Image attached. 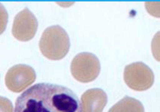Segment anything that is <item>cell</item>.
Returning a JSON list of instances; mask_svg holds the SVG:
<instances>
[{"mask_svg":"<svg viewBox=\"0 0 160 112\" xmlns=\"http://www.w3.org/2000/svg\"><path fill=\"white\" fill-rule=\"evenodd\" d=\"M81 101L65 86L42 82L31 86L17 98L14 112H83Z\"/></svg>","mask_w":160,"mask_h":112,"instance_id":"cell-1","label":"cell"},{"mask_svg":"<svg viewBox=\"0 0 160 112\" xmlns=\"http://www.w3.org/2000/svg\"><path fill=\"white\" fill-rule=\"evenodd\" d=\"M70 44L68 34L58 25L47 28L43 31L39 43L42 54L52 60L63 58L68 53Z\"/></svg>","mask_w":160,"mask_h":112,"instance_id":"cell-2","label":"cell"},{"mask_svg":"<svg viewBox=\"0 0 160 112\" xmlns=\"http://www.w3.org/2000/svg\"><path fill=\"white\" fill-rule=\"evenodd\" d=\"M123 78L125 82L130 88L142 91L152 85L154 75L150 68L142 62H136L126 66Z\"/></svg>","mask_w":160,"mask_h":112,"instance_id":"cell-3","label":"cell"},{"mask_svg":"<svg viewBox=\"0 0 160 112\" xmlns=\"http://www.w3.org/2000/svg\"><path fill=\"white\" fill-rule=\"evenodd\" d=\"M38 25L34 14L27 7L15 16L12 28V33L17 40L23 41L32 38L36 32Z\"/></svg>","mask_w":160,"mask_h":112,"instance_id":"cell-4","label":"cell"},{"mask_svg":"<svg viewBox=\"0 0 160 112\" xmlns=\"http://www.w3.org/2000/svg\"><path fill=\"white\" fill-rule=\"evenodd\" d=\"M34 73L33 69L28 65H14L8 70L6 74V85L11 91L19 92L30 84Z\"/></svg>","mask_w":160,"mask_h":112,"instance_id":"cell-5","label":"cell"},{"mask_svg":"<svg viewBox=\"0 0 160 112\" xmlns=\"http://www.w3.org/2000/svg\"><path fill=\"white\" fill-rule=\"evenodd\" d=\"M72 71L82 73L87 77L88 81L95 79L100 71V62L93 54L82 52L77 54L72 60L71 65Z\"/></svg>","mask_w":160,"mask_h":112,"instance_id":"cell-6","label":"cell"},{"mask_svg":"<svg viewBox=\"0 0 160 112\" xmlns=\"http://www.w3.org/2000/svg\"><path fill=\"white\" fill-rule=\"evenodd\" d=\"M89 112H102L107 102L106 93L99 88L90 90L87 93Z\"/></svg>","mask_w":160,"mask_h":112,"instance_id":"cell-7","label":"cell"},{"mask_svg":"<svg viewBox=\"0 0 160 112\" xmlns=\"http://www.w3.org/2000/svg\"><path fill=\"white\" fill-rule=\"evenodd\" d=\"M108 112H144V110L140 101L126 96L112 107Z\"/></svg>","mask_w":160,"mask_h":112,"instance_id":"cell-8","label":"cell"},{"mask_svg":"<svg viewBox=\"0 0 160 112\" xmlns=\"http://www.w3.org/2000/svg\"><path fill=\"white\" fill-rule=\"evenodd\" d=\"M8 15L3 5L0 3V35L5 30L8 21Z\"/></svg>","mask_w":160,"mask_h":112,"instance_id":"cell-9","label":"cell"}]
</instances>
